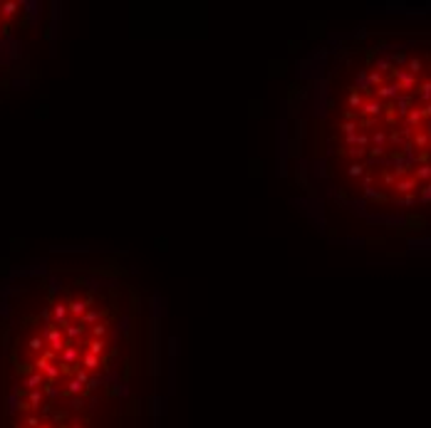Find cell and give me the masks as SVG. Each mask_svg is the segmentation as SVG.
Returning a JSON list of instances; mask_svg holds the SVG:
<instances>
[{
	"label": "cell",
	"mask_w": 431,
	"mask_h": 428,
	"mask_svg": "<svg viewBox=\"0 0 431 428\" xmlns=\"http://www.w3.org/2000/svg\"><path fill=\"white\" fill-rule=\"evenodd\" d=\"M285 156L330 228L431 235V25H364L322 45L288 92Z\"/></svg>",
	"instance_id": "cell-1"
},
{
	"label": "cell",
	"mask_w": 431,
	"mask_h": 428,
	"mask_svg": "<svg viewBox=\"0 0 431 428\" xmlns=\"http://www.w3.org/2000/svg\"><path fill=\"white\" fill-rule=\"evenodd\" d=\"M35 5L20 3V0H0V67L25 45V40L33 38L38 30Z\"/></svg>",
	"instance_id": "cell-3"
},
{
	"label": "cell",
	"mask_w": 431,
	"mask_h": 428,
	"mask_svg": "<svg viewBox=\"0 0 431 428\" xmlns=\"http://www.w3.org/2000/svg\"><path fill=\"white\" fill-rule=\"evenodd\" d=\"M159 307L112 258H52L0 285V428H141Z\"/></svg>",
	"instance_id": "cell-2"
}]
</instances>
